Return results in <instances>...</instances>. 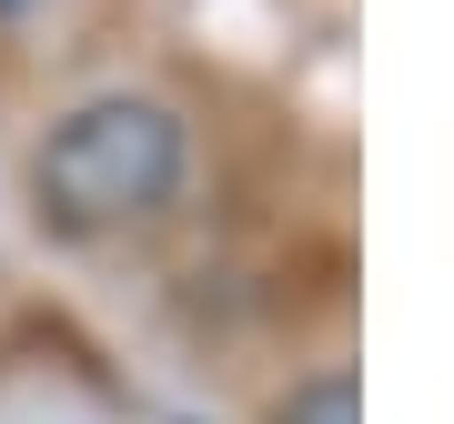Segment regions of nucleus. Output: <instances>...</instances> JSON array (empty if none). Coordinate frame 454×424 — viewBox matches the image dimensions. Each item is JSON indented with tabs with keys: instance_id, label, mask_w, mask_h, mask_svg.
Here are the masks:
<instances>
[{
	"instance_id": "obj_1",
	"label": "nucleus",
	"mask_w": 454,
	"mask_h": 424,
	"mask_svg": "<svg viewBox=\"0 0 454 424\" xmlns=\"http://www.w3.org/2000/svg\"><path fill=\"white\" fill-rule=\"evenodd\" d=\"M182 162H192V142L152 91H101L82 112H61L51 142L31 152V202L61 232H121L182 192Z\"/></svg>"
},
{
	"instance_id": "obj_2",
	"label": "nucleus",
	"mask_w": 454,
	"mask_h": 424,
	"mask_svg": "<svg viewBox=\"0 0 454 424\" xmlns=\"http://www.w3.org/2000/svg\"><path fill=\"white\" fill-rule=\"evenodd\" d=\"M273 424H364V384L343 374V364H324V374H303L273 404Z\"/></svg>"
},
{
	"instance_id": "obj_3",
	"label": "nucleus",
	"mask_w": 454,
	"mask_h": 424,
	"mask_svg": "<svg viewBox=\"0 0 454 424\" xmlns=\"http://www.w3.org/2000/svg\"><path fill=\"white\" fill-rule=\"evenodd\" d=\"M11 11H31V0H0V20H11Z\"/></svg>"
}]
</instances>
